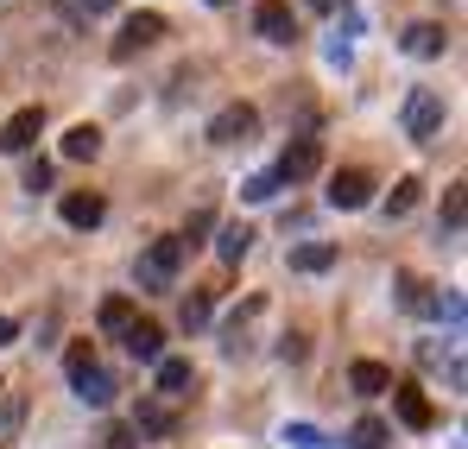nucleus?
<instances>
[{"label":"nucleus","instance_id":"obj_20","mask_svg":"<svg viewBox=\"0 0 468 449\" xmlns=\"http://www.w3.org/2000/svg\"><path fill=\"white\" fill-rule=\"evenodd\" d=\"M431 285L418 279V273H399V310H418V316H431Z\"/></svg>","mask_w":468,"mask_h":449},{"label":"nucleus","instance_id":"obj_18","mask_svg":"<svg viewBox=\"0 0 468 449\" xmlns=\"http://www.w3.org/2000/svg\"><path fill=\"white\" fill-rule=\"evenodd\" d=\"M392 444V424H380V418H355L348 424V449H387Z\"/></svg>","mask_w":468,"mask_h":449},{"label":"nucleus","instance_id":"obj_26","mask_svg":"<svg viewBox=\"0 0 468 449\" xmlns=\"http://www.w3.org/2000/svg\"><path fill=\"white\" fill-rule=\"evenodd\" d=\"M177 316H184V329H203V323H209V316H216V304L203 298V292H190V298H184V310H177Z\"/></svg>","mask_w":468,"mask_h":449},{"label":"nucleus","instance_id":"obj_1","mask_svg":"<svg viewBox=\"0 0 468 449\" xmlns=\"http://www.w3.org/2000/svg\"><path fill=\"white\" fill-rule=\"evenodd\" d=\"M184 253H190V247H184L177 234L153 241V247L140 253V266H133V273H140V292H171V285H177V273H184Z\"/></svg>","mask_w":468,"mask_h":449},{"label":"nucleus","instance_id":"obj_34","mask_svg":"<svg viewBox=\"0 0 468 449\" xmlns=\"http://www.w3.org/2000/svg\"><path fill=\"white\" fill-rule=\"evenodd\" d=\"M82 361H95V348H89V342H77V348L64 355V374H70V368H82Z\"/></svg>","mask_w":468,"mask_h":449},{"label":"nucleus","instance_id":"obj_17","mask_svg":"<svg viewBox=\"0 0 468 449\" xmlns=\"http://www.w3.org/2000/svg\"><path fill=\"white\" fill-rule=\"evenodd\" d=\"M335 266V247L329 241H304V247H292V273H329Z\"/></svg>","mask_w":468,"mask_h":449},{"label":"nucleus","instance_id":"obj_38","mask_svg":"<svg viewBox=\"0 0 468 449\" xmlns=\"http://www.w3.org/2000/svg\"><path fill=\"white\" fill-rule=\"evenodd\" d=\"M209 6H229V0H209Z\"/></svg>","mask_w":468,"mask_h":449},{"label":"nucleus","instance_id":"obj_24","mask_svg":"<svg viewBox=\"0 0 468 449\" xmlns=\"http://www.w3.org/2000/svg\"><path fill=\"white\" fill-rule=\"evenodd\" d=\"M279 190H285V184H279V171H253V177L240 184V197H247V203H272Z\"/></svg>","mask_w":468,"mask_h":449},{"label":"nucleus","instance_id":"obj_7","mask_svg":"<svg viewBox=\"0 0 468 449\" xmlns=\"http://www.w3.org/2000/svg\"><path fill=\"white\" fill-rule=\"evenodd\" d=\"M272 171H279V184H304V177H316V171H323V146H316V140H292V146H285V158H279Z\"/></svg>","mask_w":468,"mask_h":449},{"label":"nucleus","instance_id":"obj_16","mask_svg":"<svg viewBox=\"0 0 468 449\" xmlns=\"http://www.w3.org/2000/svg\"><path fill=\"white\" fill-rule=\"evenodd\" d=\"M348 386H355L361 399H380V392H392V368H380V361H355V368H348Z\"/></svg>","mask_w":468,"mask_h":449},{"label":"nucleus","instance_id":"obj_14","mask_svg":"<svg viewBox=\"0 0 468 449\" xmlns=\"http://www.w3.org/2000/svg\"><path fill=\"white\" fill-rule=\"evenodd\" d=\"M133 437H177V412H171L165 399H146V405L133 412Z\"/></svg>","mask_w":468,"mask_h":449},{"label":"nucleus","instance_id":"obj_6","mask_svg":"<svg viewBox=\"0 0 468 449\" xmlns=\"http://www.w3.org/2000/svg\"><path fill=\"white\" fill-rule=\"evenodd\" d=\"M253 32H260L266 45H292V38H298V13H292L285 0H260V6H253Z\"/></svg>","mask_w":468,"mask_h":449},{"label":"nucleus","instance_id":"obj_8","mask_svg":"<svg viewBox=\"0 0 468 449\" xmlns=\"http://www.w3.org/2000/svg\"><path fill=\"white\" fill-rule=\"evenodd\" d=\"M45 134V108H19L6 127H0V152H32Z\"/></svg>","mask_w":468,"mask_h":449},{"label":"nucleus","instance_id":"obj_28","mask_svg":"<svg viewBox=\"0 0 468 449\" xmlns=\"http://www.w3.org/2000/svg\"><path fill=\"white\" fill-rule=\"evenodd\" d=\"M285 444H292V449H323L329 437H323L316 424H285Z\"/></svg>","mask_w":468,"mask_h":449},{"label":"nucleus","instance_id":"obj_3","mask_svg":"<svg viewBox=\"0 0 468 449\" xmlns=\"http://www.w3.org/2000/svg\"><path fill=\"white\" fill-rule=\"evenodd\" d=\"M165 32H171V19H165V13H133V19L121 26V38H114V64H127V58H140V51H153Z\"/></svg>","mask_w":468,"mask_h":449},{"label":"nucleus","instance_id":"obj_12","mask_svg":"<svg viewBox=\"0 0 468 449\" xmlns=\"http://www.w3.org/2000/svg\"><path fill=\"white\" fill-rule=\"evenodd\" d=\"M392 412H399L405 431H431V424H437V412H431V399H424L418 386H392Z\"/></svg>","mask_w":468,"mask_h":449},{"label":"nucleus","instance_id":"obj_31","mask_svg":"<svg viewBox=\"0 0 468 449\" xmlns=\"http://www.w3.org/2000/svg\"><path fill=\"white\" fill-rule=\"evenodd\" d=\"M209 228H216V209H197V216H190V228H184L177 241H184V247H197V234H209Z\"/></svg>","mask_w":468,"mask_h":449},{"label":"nucleus","instance_id":"obj_21","mask_svg":"<svg viewBox=\"0 0 468 449\" xmlns=\"http://www.w3.org/2000/svg\"><path fill=\"white\" fill-rule=\"evenodd\" d=\"M95 152H101V127L77 121V127L64 134V158H95Z\"/></svg>","mask_w":468,"mask_h":449},{"label":"nucleus","instance_id":"obj_25","mask_svg":"<svg viewBox=\"0 0 468 449\" xmlns=\"http://www.w3.org/2000/svg\"><path fill=\"white\" fill-rule=\"evenodd\" d=\"M348 32H355V26H342V32H329V45H323V58H329V70H348V64H355V45H348Z\"/></svg>","mask_w":468,"mask_h":449},{"label":"nucleus","instance_id":"obj_5","mask_svg":"<svg viewBox=\"0 0 468 449\" xmlns=\"http://www.w3.org/2000/svg\"><path fill=\"white\" fill-rule=\"evenodd\" d=\"M374 171H361V165H348V171H335L329 177V209H367L374 203Z\"/></svg>","mask_w":468,"mask_h":449},{"label":"nucleus","instance_id":"obj_22","mask_svg":"<svg viewBox=\"0 0 468 449\" xmlns=\"http://www.w3.org/2000/svg\"><path fill=\"white\" fill-rule=\"evenodd\" d=\"M418 197H424V184H418V177H399V184L387 190V216H411Z\"/></svg>","mask_w":468,"mask_h":449},{"label":"nucleus","instance_id":"obj_11","mask_svg":"<svg viewBox=\"0 0 468 449\" xmlns=\"http://www.w3.org/2000/svg\"><path fill=\"white\" fill-rule=\"evenodd\" d=\"M399 45H405V58H443V51H450V32H443L437 19H418V26H405Z\"/></svg>","mask_w":468,"mask_h":449},{"label":"nucleus","instance_id":"obj_32","mask_svg":"<svg viewBox=\"0 0 468 449\" xmlns=\"http://www.w3.org/2000/svg\"><path fill=\"white\" fill-rule=\"evenodd\" d=\"M101 449H140V437H133V424H114V431L101 437Z\"/></svg>","mask_w":468,"mask_h":449},{"label":"nucleus","instance_id":"obj_37","mask_svg":"<svg viewBox=\"0 0 468 449\" xmlns=\"http://www.w3.org/2000/svg\"><path fill=\"white\" fill-rule=\"evenodd\" d=\"M0 405H6V380H0Z\"/></svg>","mask_w":468,"mask_h":449},{"label":"nucleus","instance_id":"obj_4","mask_svg":"<svg viewBox=\"0 0 468 449\" xmlns=\"http://www.w3.org/2000/svg\"><path fill=\"white\" fill-rule=\"evenodd\" d=\"M260 134V108L253 102H229L216 121H209V146H247Z\"/></svg>","mask_w":468,"mask_h":449},{"label":"nucleus","instance_id":"obj_36","mask_svg":"<svg viewBox=\"0 0 468 449\" xmlns=\"http://www.w3.org/2000/svg\"><path fill=\"white\" fill-rule=\"evenodd\" d=\"M6 342H13V316H0V348H6Z\"/></svg>","mask_w":468,"mask_h":449},{"label":"nucleus","instance_id":"obj_33","mask_svg":"<svg viewBox=\"0 0 468 449\" xmlns=\"http://www.w3.org/2000/svg\"><path fill=\"white\" fill-rule=\"evenodd\" d=\"M304 355H311V342H304V336H298V329H292V336H285V342H279V361H304Z\"/></svg>","mask_w":468,"mask_h":449},{"label":"nucleus","instance_id":"obj_9","mask_svg":"<svg viewBox=\"0 0 468 449\" xmlns=\"http://www.w3.org/2000/svg\"><path fill=\"white\" fill-rule=\"evenodd\" d=\"M64 222L82 228V234L101 228L108 222V197H101V190H70V197H64Z\"/></svg>","mask_w":468,"mask_h":449},{"label":"nucleus","instance_id":"obj_30","mask_svg":"<svg viewBox=\"0 0 468 449\" xmlns=\"http://www.w3.org/2000/svg\"><path fill=\"white\" fill-rule=\"evenodd\" d=\"M19 184H26V190H32V197H38V190H51V165H45V158H32V165H26V177H19Z\"/></svg>","mask_w":468,"mask_h":449},{"label":"nucleus","instance_id":"obj_10","mask_svg":"<svg viewBox=\"0 0 468 449\" xmlns=\"http://www.w3.org/2000/svg\"><path fill=\"white\" fill-rule=\"evenodd\" d=\"M70 392H77L82 405H95V412H101V405L114 399V380L101 374V361H82V368H70Z\"/></svg>","mask_w":468,"mask_h":449},{"label":"nucleus","instance_id":"obj_19","mask_svg":"<svg viewBox=\"0 0 468 449\" xmlns=\"http://www.w3.org/2000/svg\"><path fill=\"white\" fill-rule=\"evenodd\" d=\"M247 247H253V228H247V222H229L222 234H216V253H222L229 266H240V260H247Z\"/></svg>","mask_w":468,"mask_h":449},{"label":"nucleus","instance_id":"obj_13","mask_svg":"<svg viewBox=\"0 0 468 449\" xmlns=\"http://www.w3.org/2000/svg\"><path fill=\"white\" fill-rule=\"evenodd\" d=\"M121 342H127V355H133V361H146V368L165 361V329H158V323H127V329H121Z\"/></svg>","mask_w":468,"mask_h":449},{"label":"nucleus","instance_id":"obj_35","mask_svg":"<svg viewBox=\"0 0 468 449\" xmlns=\"http://www.w3.org/2000/svg\"><path fill=\"white\" fill-rule=\"evenodd\" d=\"M311 13H348V0H311Z\"/></svg>","mask_w":468,"mask_h":449},{"label":"nucleus","instance_id":"obj_2","mask_svg":"<svg viewBox=\"0 0 468 449\" xmlns=\"http://www.w3.org/2000/svg\"><path fill=\"white\" fill-rule=\"evenodd\" d=\"M399 121H405V140H431V134H443V95L418 82V89L405 95V114H399Z\"/></svg>","mask_w":468,"mask_h":449},{"label":"nucleus","instance_id":"obj_27","mask_svg":"<svg viewBox=\"0 0 468 449\" xmlns=\"http://www.w3.org/2000/svg\"><path fill=\"white\" fill-rule=\"evenodd\" d=\"M443 234H463V184L443 190Z\"/></svg>","mask_w":468,"mask_h":449},{"label":"nucleus","instance_id":"obj_29","mask_svg":"<svg viewBox=\"0 0 468 449\" xmlns=\"http://www.w3.org/2000/svg\"><path fill=\"white\" fill-rule=\"evenodd\" d=\"M101 13H114V0H70V19H77V26L101 19Z\"/></svg>","mask_w":468,"mask_h":449},{"label":"nucleus","instance_id":"obj_23","mask_svg":"<svg viewBox=\"0 0 468 449\" xmlns=\"http://www.w3.org/2000/svg\"><path fill=\"white\" fill-rule=\"evenodd\" d=\"M95 323H101L108 336H121V329L133 323V298H101V310H95Z\"/></svg>","mask_w":468,"mask_h":449},{"label":"nucleus","instance_id":"obj_15","mask_svg":"<svg viewBox=\"0 0 468 449\" xmlns=\"http://www.w3.org/2000/svg\"><path fill=\"white\" fill-rule=\"evenodd\" d=\"M153 374H158V399H184V392L197 386V368H190L184 355H165Z\"/></svg>","mask_w":468,"mask_h":449}]
</instances>
